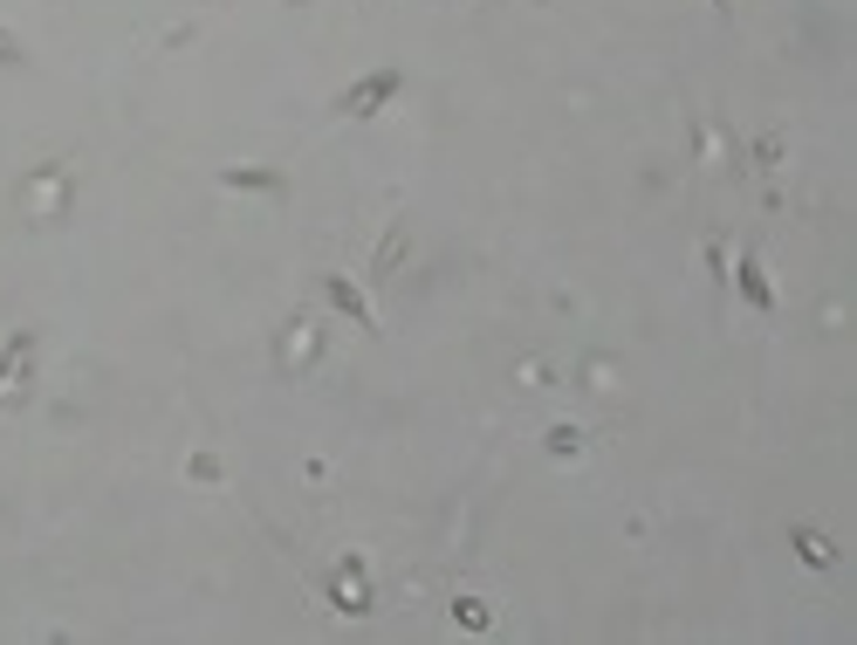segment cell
Segmentation results:
<instances>
[{"instance_id": "1", "label": "cell", "mask_w": 857, "mask_h": 645, "mask_svg": "<svg viewBox=\"0 0 857 645\" xmlns=\"http://www.w3.org/2000/svg\"><path fill=\"white\" fill-rule=\"evenodd\" d=\"M398 90H405V76H398V69H371V76H357V83L337 97V110H343V117H378Z\"/></svg>"}, {"instance_id": "2", "label": "cell", "mask_w": 857, "mask_h": 645, "mask_svg": "<svg viewBox=\"0 0 857 645\" xmlns=\"http://www.w3.org/2000/svg\"><path fill=\"white\" fill-rule=\"evenodd\" d=\"M28 371H34V330H14V337H8V350H0V398L21 391V385H28Z\"/></svg>"}, {"instance_id": "3", "label": "cell", "mask_w": 857, "mask_h": 645, "mask_svg": "<svg viewBox=\"0 0 857 645\" xmlns=\"http://www.w3.org/2000/svg\"><path fill=\"white\" fill-rule=\"evenodd\" d=\"M322 296H330V302L357 322V330H378V316H371V302H363V289H357L350 275H322Z\"/></svg>"}, {"instance_id": "4", "label": "cell", "mask_w": 857, "mask_h": 645, "mask_svg": "<svg viewBox=\"0 0 857 645\" xmlns=\"http://www.w3.org/2000/svg\"><path fill=\"white\" fill-rule=\"evenodd\" d=\"M220 186H233V192H281V186H289V172H275V166H227Z\"/></svg>"}, {"instance_id": "5", "label": "cell", "mask_w": 857, "mask_h": 645, "mask_svg": "<svg viewBox=\"0 0 857 645\" xmlns=\"http://www.w3.org/2000/svg\"><path fill=\"white\" fill-rule=\"evenodd\" d=\"M734 281H741V296L768 316L775 309V289H768V268H761V255H741V268H734Z\"/></svg>"}, {"instance_id": "6", "label": "cell", "mask_w": 857, "mask_h": 645, "mask_svg": "<svg viewBox=\"0 0 857 645\" xmlns=\"http://www.w3.org/2000/svg\"><path fill=\"white\" fill-rule=\"evenodd\" d=\"M337 612H371V584H363L357 577V563H343V570H337Z\"/></svg>"}, {"instance_id": "7", "label": "cell", "mask_w": 857, "mask_h": 645, "mask_svg": "<svg viewBox=\"0 0 857 645\" xmlns=\"http://www.w3.org/2000/svg\"><path fill=\"white\" fill-rule=\"evenodd\" d=\"M789 543H796V556H803V563H816V570H830V563H837V543H830V536H816V529H803V522L789 529Z\"/></svg>"}, {"instance_id": "8", "label": "cell", "mask_w": 857, "mask_h": 645, "mask_svg": "<svg viewBox=\"0 0 857 645\" xmlns=\"http://www.w3.org/2000/svg\"><path fill=\"white\" fill-rule=\"evenodd\" d=\"M398 255H405V220H391V234L378 240V255H371V281H385V275L398 268Z\"/></svg>"}, {"instance_id": "9", "label": "cell", "mask_w": 857, "mask_h": 645, "mask_svg": "<svg viewBox=\"0 0 857 645\" xmlns=\"http://www.w3.org/2000/svg\"><path fill=\"white\" fill-rule=\"evenodd\" d=\"M549 454H556V460H577V454H584V433H577V426H549Z\"/></svg>"}, {"instance_id": "10", "label": "cell", "mask_w": 857, "mask_h": 645, "mask_svg": "<svg viewBox=\"0 0 857 645\" xmlns=\"http://www.w3.org/2000/svg\"><path fill=\"white\" fill-rule=\"evenodd\" d=\"M454 618H460V625H474V632H487V604H480V597H460V604H454Z\"/></svg>"}, {"instance_id": "11", "label": "cell", "mask_w": 857, "mask_h": 645, "mask_svg": "<svg viewBox=\"0 0 857 645\" xmlns=\"http://www.w3.org/2000/svg\"><path fill=\"white\" fill-rule=\"evenodd\" d=\"M0 62H21V42H14V34H0Z\"/></svg>"}, {"instance_id": "12", "label": "cell", "mask_w": 857, "mask_h": 645, "mask_svg": "<svg viewBox=\"0 0 857 645\" xmlns=\"http://www.w3.org/2000/svg\"><path fill=\"white\" fill-rule=\"evenodd\" d=\"M714 8H727V0H714Z\"/></svg>"}]
</instances>
